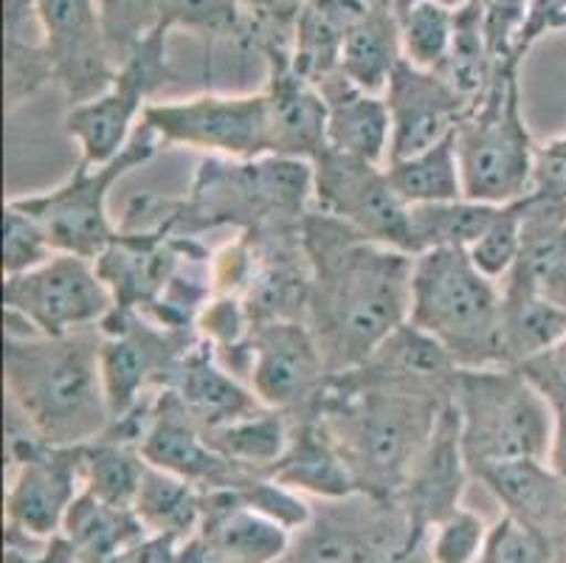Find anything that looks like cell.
I'll list each match as a JSON object with an SVG mask.
<instances>
[{
  "instance_id": "obj_1",
  "label": "cell",
  "mask_w": 566,
  "mask_h": 563,
  "mask_svg": "<svg viewBox=\"0 0 566 563\" xmlns=\"http://www.w3.org/2000/svg\"><path fill=\"white\" fill-rule=\"evenodd\" d=\"M311 293L305 322L331 375L361 366L409 322L415 257L311 209L302 223Z\"/></svg>"
},
{
  "instance_id": "obj_2",
  "label": "cell",
  "mask_w": 566,
  "mask_h": 563,
  "mask_svg": "<svg viewBox=\"0 0 566 563\" xmlns=\"http://www.w3.org/2000/svg\"><path fill=\"white\" fill-rule=\"evenodd\" d=\"M99 350V327L56 338L3 333L7 409L51 446L99 440L113 420Z\"/></svg>"
},
{
  "instance_id": "obj_3",
  "label": "cell",
  "mask_w": 566,
  "mask_h": 563,
  "mask_svg": "<svg viewBox=\"0 0 566 563\" xmlns=\"http://www.w3.org/2000/svg\"><path fill=\"white\" fill-rule=\"evenodd\" d=\"M449 403L327 380L316 417L347 462L358 493L398 502L417 453Z\"/></svg>"
},
{
  "instance_id": "obj_4",
  "label": "cell",
  "mask_w": 566,
  "mask_h": 563,
  "mask_svg": "<svg viewBox=\"0 0 566 563\" xmlns=\"http://www.w3.org/2000/svg\"><path fill=\"white\" fill-rule=\"evenodd\" d=\"M313 209V164L280 155L212 158L195 169L192 186L172 204V234L200 237L214 229L260 231L302 226Z\"/></svg>"
},
{
  "instance_id": "obj_5",
  "label": "cell",
  "mask_w": 566,
  "mask_h": 563,
  "mask_svg": "<svg viewBox=\"0 0 566 563\" xmlns=\"http://www.w3.org/2000/svg\"><path fill=\"white\" fill-rule=\"evenodd\" d=\"M409 322L434 335L460 369L502 364V285L468 251L440 248L415 257Z\"/></svg>"
},
{
  "instance_id": "obj_6",
  "label": "cell",
  "mask_w": 566,
  "mask_h": 563,
  "mask_svg": "<svg viewBox=\"0 0 566 563\" xmlns=\"http://www.w3.org/2000/svg\"><path fill=\"white\" fill-rule=\"evenodd\" d=\"M471 477L518 459H547L555 411L518 366L460 369L454 395Z\"/></svg>"
},
{
  "instance_id": "obj_7",
  "label": "cell",
  "mask_w": 566,
  "mask_h": 563,
  "mask_svg": "<svg viewBox=\"0 0 566 563\" xmlns=\"http://www.w3.org/2000/svg\"><path fill=\"white\" fill-rule=\"evenodd\" d=\"M454 138L465 198L493 206L527 198L538 144L524 118L522 62L499 65L485 100L471 107Z\"/></svg>"
},
{
  "instance_id": "obj_8",
  "label": "cell",
  "mask_w": 566,
  "mask_h": 563,
  "mask_svg": "<svg viewBox=\"0 0 566 563\" xmlns=\"http://www.w3.org/2000/svg\"><path fill=\"white\" fill-rule=\"evenodd\" d=\"M82 490V446H51L7 409V550H40L63 535Z\"/></svg>"
},
{
  "instance_id": "obj_9",
  "label": "cell",
  "mask_w": 566,
  "mask_h": 563,
  "mask_svg": "<svg viewBox=\"0 0 566 563\" xmlns=\"http://www.w3.org/2000/svg\"><path fill=\"white\" fill-rule=\"evenodd\" d=\"M161 149L156 133L142 122L116 158L96 164V167L76 164L71 178H65L60 186L49 192L12 198V204L38 217L43 229L49 231L54 251L96 260L118 234V226L111 217L113 186L142 169L144 164H150Z\"/></svg>"
},
{
  "instance_id": "obj_10",
  "label": "cell",
  "mask_w": 566,
  "mask_h": 563,
  "mask_svg": "<svg viewBox=\"0 0 566 563\" xmlns=\"http://www.w3.org/2000/svg\"><path fill=\"white\" fill-rule=\"evenodd\" d=\"M169 34L172 31H153L118 62L116 76L96 100L69 107L65 133L80 147V164L96 167L116 158L138 131L153 96L178 82L169 60Z\"/></svg>"
},
{
  "instance_id": "obj_11",
  "label": "cell",
  "mask_w": 566,
  "mask_h": 563,
  "mask_svg": "<svg viewBox=\"0 0 566 563\" xmlns=\"http://www.w3.org/2000/svg\"><path fill=\"white\" fill-rule=\"evenodd\" d=\"M9 335H71L94 330L113 313L111 288L94 260L60 254L32 271L3 277Z\"/></svg>"
},
{
  "instance_id": "obj_12",
  "label": "cell",
  "mask_w": 566,
  "mask_h": 563,
  "mask_svg": "<svg viewBox=\"0 0 566 563\" xmlns=\"http://www.w3.org/2000/svg\"><path fill=\"white\" fill-rule=\"evenodd\" d=\"M164 149L187 147L212 158L271 155L265 93H195L187 100L153 102L142 118Z\"/></svg>"
},
{
  "instance_id": "obj_13",
  "label": "cell",
  "mask_w": 566,
  "mask_h": 563,
  "mask_svg": "<svg viewBox=\"0 0 566 563\" xmlns=\"http://www.w3.org/2000/svg\"><path fill=\"white\" fill-rule=\"evenodd\" d=\"M102 378L113 420L156 392L169 389L198 333L167 330L136 310H116L99 324ZM111 420V423H113Z\"/></svg>"
},
{
  "instance_id": "obj_14",
  "label": "cell",
  "mask_w": 566,
  "mask_h": 563,
  "mask_svg": "<svg viewBox=\"0 0 566 563\" xmlns=\"http://www.w3.org/2000/svg\"><path fill=\"white\" fill-rule=\"evenodd\" d=\"M311 524L296 533L280 563H395L411 552V530L398 502L355 493L324 502Z\"/></svg>"
},
{
  "instance_id": "obj_15",
  "label": "cell",
  "mask_w": 566,
  "mask_h": 563,
  "mask_svg": "<svg viewBox=\"0 0 566 563\" xmlns=\"http://www.w3.org/2000/svg\"><path fill=\"white\" fill-rule=\"evenodd\" d=\"M313 209L358 234L409 254V209L386 164L324 149L313 161Z\"/></svg>"
},
{
  "instance_id": "obj_16",
  "label": "cell",
  "mask_w": 566,
  "mask_h": 563,
  "mask_svg": "<svg viewBox=\"0 0 566 563\" xmlns=\"http://www.w3.org/2000/svg\"><path fill=\"white\" fill-rule=\"evenodd\" d=\"M331 372L316 335L302 319L256 324L249 341L245 384L268 409L287 417L316 415Z\"/></svg>"
},
{
  "instance_id": "obj_17",
  "label": "cell",
  "mask_w": 566,
  "mask_h": 563,
  "mask_svg": "<svg viewBox=\"0 0 566 563\" xmlns=\"http://www.w3.org/2000/svg\"><path fill=\"white\" fill-rule=\"evenodd\" d=\"M43 23L54 85L69 107L96 100L116 76V60L102 25L99 0H34Z\"/></svg>"
},
{
  "instance_id": "obj_18",
  "label": "cell",
  "mask_w": 566,
  "mask_h": 563,
  "mask_svg": "<svg viewBox=\"0 0 566 563\" xmlns=\"http://www.w3.org/2000/svg\"><path fill=\"white\" fill-rule=\"evenodd\" d=\"M102 25L116 65L153 31L187 29L209 40L249 43L251 14L240 0H99Z\"/></svg>"
},
{
  "instance_id": "obj_19",
  "label": "cell",
  "mask_w": 566,
  "mask_h": 563,
  "mask_svg": "<svg viewBox=\"0 0 566 563\" xmlns=\"http://www.w3.org/2000/svg\"><path fill=\"white\" fill-rule=\"evenodd\" d=\"M468 479H471V465H468L465 446H462L460 417H457L454 403H449L423 451L417 453L398 496V504L409 521L411 546H417V541L429 535L437 521L462 508L460 502Z\"/></svg>"
},
{
  "instance_id": "obj_20",
  "label": "cell",
  "mask_w": 566,
  "mask_h": 563,
  "mask_svg": "<svg viewBox=\"0 0 566 563\" xmlns=\"http://www.w3.org/2000/svg\"><path fill=\"white\" fill-rule=\"evenodd\" d=\"M460 375V364L434 335L423 333L411 322L395 330L389 338L355 369L331 375V380L358 389H389L406 395L451 400Z\"/></svg>"
},
{
  "instance_id": "obj_21",
  "label": "cell",
  "mask_w": 566,
  "mask_h": 563,
  "mask_svg": "<svg viewBox=\"0 0 566 563\" xmlns=\"http://www.w3.org/2000/svg\"><path fill=\"white\" fill-rule=\"evenodd\" d=\"M142 453L147 465L187 479L200 490H234L256 477L254 471H245L209 446L206 431L187 415L172 389H161L156 395V409L142 440Z\"/></svg>"
},
{
  "instance_id": "obj_22",
  "label": "cell",
  "mask_w": 566,
  "mask_h": 563,
  "mask_svg": "<svg viewBox=\"0 0 566 563\" xmlns=\"http://www.w3.org/2000/svg\"><path fill=\"white\" fill-rule=\"evenodd\" d=\"M200 248L203 242L198 237L118 229L116 240L94 262L111 288L116 310L144 313L156 304L175 271Z\"/></svg>"
},
{
  "instance_id": "obj_23",
  "label": "cell",
  "mask_w": 566,
  "mask_h": 563,
  "mask_svg": "<svg viewBox=\"0 0 566 563\" xmlns=\"http://www.w3.org/2000/svg\"><path fill=\"white\" fill-rule=\"evenodd\" d=\"M384 100L392 122L389 161L409 158L457 136L462 118L471 113L437 71L415 69L409 62H400Z\"/></svg>"
},
{
  "instance_id": "obj_24",
  "label": "cell",
  "mask_w": 566,
  "mask_h": 563,
  "mask_svg": "<svg viewBox=\"0 0 566 563\" xmlns=\"http://www.w3.org/2000/svg\"><path fill=\"white\" fill-rule=\"evenodd\" d=\"M262 62L271 155L313 164L327 149V102L316 82L293 69L291 49L265 51Z\"/></svg>"
},
{
  "instance_id": "obj_25",
  "label": "cell",
  "mask_w": 566,
  "mask_h": 563,
  "mask_svg": "<svg viewBox=\"0 0 566 563\" xmlns=\"http://www.w3.org/2000/svg\"><path fill=\"white\" fill-rule=\"evenodd\" d=\"M198 535L226 563H280L296 539L280 521L249 508L237 490H206Z\"/></svg>"
},
{
  "instance_id": "obj_26",
  "label": "cell",
  "mask_w": 566,
  "mask_h": 563,
  "mask_svg": "<svg viewBox=\"0 0 566 563\" xmlns=\"http://www.w3.org/2000/svg\"><path fill=\"white\" fill-rule=\"evenodd\" d=\"M169 389L175 392L187 415L203 431L234 423L262 409V403L256 400L251 386L240 375H234L229 366L220 364L214 350L200 335L192 350L184 355Z\"/></svg>"
},
{
  "instance_id": "obj_27",
  "label": "cell",
  "mask_w": 566,
  "mask_h": 563,
  "mask_svg": "<svg viewBox=\"0 0 566 563\" xmlns=\"http://www.w3.org/2000/svg\"><path fill=\"white\" fill-rule=\"evenodd\" d=\"M482 488L504 508V513L533 526L549 544L560 546V524L566 510V482L544 459H518L482 468L473 473Z\"/></svg>"
},
{
  "instance_id": "obj_28",
  "label": "cell",
  "mask_w": 566,
  "mask_h": 563,
  "mask_svg": "<svg viewBox=\"0 0 566 563\" xmlns=\"http://www.w3.org/2000/svg\"><path fill=\"white\" fill-rule=\"evenodd\" d=\"M265 477L322 502H338L358 493L347 462L316 415L291 417V442Z\"/></svg>"
},
{
  "instance_id": "obj_29",
  "label": "cell",
  "mask_w": 566,
  "mask_h": 563,
  "mask_svg": "<svg viewBox=\"0 0 566 563\" xmlns=\"http://www.w3.org/2000/svg\"><path fill=\"white\" fill-rule=\"evenodd\" d=\"M327 102V149L373 164H389L392 122L384 96L361 91L342 74L318 82Z\"/></svg>"
},
{
  "instance_id": "obj_30",
  "label": "cell",
  "mask_w": 566,
  "mask_h": 563,
  "mask_svg": "<svg viewBox=\"0 0 566 563\" xmlns=\"http://www.w3.org/2000/svg\"><path fill=\"white\" fill-rule=\"evenodd\" d=\"M507 279L566 307V206L527 195L522 257Z\"/></svg>"
},
{
  "instance_id": "obj_31",
  "label": "cell",
  "mask_w": 566,
  "mask_h": 563,
  "mask_svg": "<svg viewBox=\"0 0 566 563\" xmlns=\"http://www.w3.org/2000/svg\"><path fill=\"white\" fill-rule=\"evenodd\" d=\"M367 3L361 0H305L291 31V65L311 82L338 74L344 43Z\"/></svg>"
},
{
  "instance_id": "obj_32",
  "label": "cell",
  "mask_w": 566,
  "mask_h": 563,
  "mask_svg": "<svg viewBox=\"0 0 566 563\" xmlns=\"http://www.w3.org/2000/svg\"><path fill=\"white\" fill-rule=\"evenodd\" d=\"M502 364L522 366L566 335V307L549 302L518 279L502 282Z\"/></svg>"
},
{
  "instance_id": "obj_33",
  "label": "cell",
  "mask_w": 566,
  "mask_h": 563,
  "mask_svg": "<svg viewBox=\"0 0 566 563\" xmlns=\"http://www.w3.org/2000/svg\"><path fill=\"white\" fill-rule=\"evenodd\" d=\"M3 71H7V113L32 100L45 85H54L51 62L45 54L43 23L34 0H3Z\"/></svg>"
},
{
  "instance_id": "obj_34",
  "label": "cell",
  "mask_w": 566,
  "mask_h": 563,
  "mask_svg": "<svg viewBox=\"0 0 566 563\" xmlns=\"http://www.w3.org/2000/svg\"><path fill=\"white\" fill-rule=\"evenodd\" d=\"M400 62L403 51L395 9H367L344 43L338 74L361 91L384 96Z\"/></svg>"
},
{
  "instance_id": "obj_35",
  "label": "cell",
  "mask_w": 566,
  "mask_h": 563,
  "mask_svg": "<svg viewBox=\"0 0 566 563\" xmlns=\"http://www.w3.org/2000/svg\"><path fill=\"white\" fill-rule=\"evenodd\" d=\"M63 535L74 544L76 563H102L150 533L136 510L113 508L82 490L65 515Z\"/></svg>"
},
{
  "instance_id": "obj_36",
  "label": "cell",
  "mask_w": 566,
  "mask_h": 563,
  "mask_svg": "<svg viewBox=\"0 0 566 563\" xmlns=\"http://www.w3.org/2000/svg\"><path fill=\"white\" fill-rule=\"evenodd\" d=\"M206 490L195 488L187 479H178L158 468H147L136 499V515L150 535H164L175 544H184L198 535L203 524Z\"/></svg>"
},
{
  "instance_id": "obj_37",
  "label": "cell",
  "mask_w": 566,
  "mask_h": 563,
  "mask_svg": "<svg viewBox=\"0 0 566 563\" xmlns=\"http://www.w3.org/2000/svg\"><path fill=\"white\" fill-rule=\"evenodd\" d=\"M499 65L482 25V12L476 0H468L465 7L457 9V29L451 40L449 56L442 60L437 74L449 82L451 91L465 102L468 107H476L485 100L488 87L496 76Z\"/></svg>"
},
{
  "instance_id": "obj_38",
  "label": "cell",
  "mask_w": 566,
  "mask_h": 563,
  "mask_svg": "<svg viewBox=\"0 0 566 563\" xmlns=\"http://www.w3.org/2000/svg\"><path fill=\"white\" fill-rule=\"evenodd\" d=\"M499 206L460 198L446 204H420L409 209V254H426L440 248L468 251L480 240Z\"/></svg>"
},
{
  "instance_id": "obj_39",
  "label": "cell",
  "mask_w": 566,
  "mask_h": 563,
  "mask_svg": "<svg viewBox=\"0 0 566 563\" xmlns=\"http://www.w3.org/2000/svg\"><path fill=\"white\" fill-rule=\"evenodd\" d=\"M147 459L142 448L133 442L116 440L102 434L99 440L82 446V482L85 493L96 496L99 502L113 508H136L138 490H142Z\"/></svg>"
},
{
  "instance_id": "obj_40",
  "label": "cell",
  "mask_w": 566,
  "mask_h": 563,
  "mask_svg": "<svg viewBox=\"0 0 566 563\" xmlns=\"http://www.w3.org/2000/svg\"><path fill=\"white\" fill-rule=\"evenodd\" d=\"M206 440L214 451L245 471L268 473V468L285 453L291 442V417L262 406L254 415L209 428Z\"/></svg>"
},
{
  "instance_id": "obj_41",
  "label": "cell",
  "mask_w": 566,
  "mask_h": 563,
  "mask_svg": "<svg viewBox=\"0 0 566 563\" xmlns=\"http://www.w3.org/2000/svg\"><path fill=\"white\" fill-rule=\"evenodd\" d=\"M386 173H389V180H392L400 198L409 206L446 204V200L465 198L454 136L423 149V153L389 161Z\"/></svg>"
},
{
  "instance_id": "obj_42",
  "label": "cell",
  "mask_w": 566,
  "mask_h": 563,
  "mask_svg": "<svg viewBox=\"0 0 566 563\" xmlns=\"http://www.w3.org/2000/svg\"><path fill=\"white\" fill-rule=\"evenodd\" d=\"M400 29L403 62L423 71H437L449 56L457 29V9L437 0H415L395 9Z\"/></svg>"
},
{
  "instance_id": "obj_43",
  "label": "cell",
  "mask_w": 566,
  "mask_h": 563,
  "mask_svg": "<svg viewBox=\"0 0 566 563\" xmlns=\"http://www.w3.org/2000/svg\"><path fill=\"white\" fill-rule=\"evenodd\" d=\"M524 206H527V198L499 206L488 229L480 234V240L468 248V257H471L473 265L499 285L511 277L518 257H522Z\"/></svg>"
},
{
  "instance_id": "obj_44",
  "label": "cell",
  "mask_w": 566,
  "mask_h": 563,
  "mask_svg": "<svg viewBox=\"0 0 566 563\" xmlns=\"http://www.w3.org/2000/svg\"><path fill=\"white\" fill-rule=\"evenodd\" d=\"M54 254L56 251L51 246L49 231L43 229L38 217L7 200L3 206V277L32 271Z\"/></svg>"
},
{
  "instance_id": "obj_45",
  "label": "cell",
  "mask_w": 566,
  "mask_h": 563,
  "mask_svg": "<svg viewBox=\"0 0 566 563\" xmlns=\"http://www.w3.org/2000/svg\"><path fill=\"white\" fill-rule=\"evenodd\" d=\"M491 526L482 515L468 508L437 521L429 530V561L431 563H480L485 552Z\"/></svg>"
},
{
  "instance_id": "obj_46",
  "label": "cell",
  "mask_w": 566,
  "mask_h": 563,
  "mask_svg": "<svg viewBox=\"0 0 566 563\" xmlns=\"http://www.w3.org/2000/svg\"><path fill=\"white\" fill-rule=\"evenodd\" d=\"M553 555L555 546L542 533L504 513L488 533L480 563H549Z\"/></svg>"
},
{
  "instance_id": "obj_47",
  "label": "cell",
  "mask_w": 566,
  "mask_h": 563,
  "mask_svg": "<svg viewBox=\"0 0 566 563\" xmlns=\"http://www.w3.org/2000/svg\"><path fill=\"white\" fill-rule=\"evenodd\" d=\"M482 12V25L496 62L518 60L516 40L527 20L530 0H476ZM522 62V60H518Z\"/></svg>"
},
{
  "instance_id": "obj_48",
  "label": "cell",
  "mask_w": 566,
  "mask_h": 563,
  "mask_svg": "<svg viewBox=\"0 0 566 563\" xmlns=\"http://www.w3.org/2000/svg\"><path fill=\"white\" fill-rule=\"evenodd\" d=\"M533 198L542 200H566V133L535 147L533 167Z\"/></svg>"
},
{
  "instance_id": "obj_49",
  "label": "cell",
  "mask_w": 566,
  "mask_h": 563,
  "mask_svg": "<svg viewBox=\"0 0 566 563\" xmlns=\"http://www.w3.org/2000/svg\"><path fill=\"white\" fill-rule=\"evenodd\" d=\"M518 369L542 389V395L547 397L553 406H566V335L555 344V347L530 358L527 364H522Z\"/></svg>"
},
{
  "instance_id": "obj_50",
  "label": "cell",
  "mask_w": 566,
  "mask_h": 563,
  "mask_svg": "<svg viewBox=\"0 0 566 563\" xmlns=\"http://www.w3.org/2000/svg\"><path fill=\"white\" fill-rule=\"evenodd\" d=\"M566 29V0H530L527 20L522 25V34L516 40V56L524 62L544 34Z\"/></svg>"
},
{
  "instance_id": "obj_51",
  "label": "cell",
  "mask_w": 566,
  "mask_h": 563,
  "mask_svg": "<svg viewBox=\"0 0 566 563\" xmlns=\"http://www.w3.org/2000/svg\"><path fill=\"white\" fill-rule=\"evenodd\" d=\"M240 7L260 25L280 31H293V20L305 7V0H240Z\"/></svg>"
},
{
  "instance_id": "obj_52",
  "label": "cell",
  "mask_w": 566,
  "mask_h": 563,
  "mask_svg": "<svg viewBox=\"0 0 566 563\" xmlns=\"http://www.w3.org/2000/svg\"><path fill=\"white\" fill-rule=\"evenodd\" d=\"M175 555H178V544L172 539L144 535L136 544L125 546V550L116 552V555L102 563H175Z\"/></svg>"
},
{
  "instance_id": "obj_53",
  "label": "cell",
  "mask_w": 566,
  "mask_h": 563,
  "mask_svg": "<svg viewBox=\"0 0 566 563\" xmlns=\"http://www.w3.org/2000/svg\"><path fill=\"white\" fill-rule=\"evenodd\" d=\"M7 563H76V550L65 535H56L40 550H7Z\"/></svg>"
},
{
  "instance_id": "obj_54",
  "label": "cell",
  "mask_w": 566,
  "mask_h": 563,
  "mask_svg": "<svg viewBox=\"0 0 566 563\" xmlns=\"http://www.w3.org/2000/svg\"><path fill=\"white\" fill-rule=\"evenodd\" d=\"M555 423H553V440H549V451L544 462L558 473L566 482V406H553Z\"/></svg>"
},
{
  "instance_id": "obj_55",
  "label": "cell",
  "mask_w": 566,
  "mask_h": 563,
  "mask_svg": "<svg viewBox=\"0 0 566 563\" xmlns=\"http://www.w3.org/2000/svg\"><path fill=\"white\" fill-rule=\"evenodd\" d=\"M175 563H226L223 557L214 555L206 541L200 535H192L189 541L178 544V555H175Z\"/></svg>"
},
{
  "instance_id": "obj_56",
  "label": "cell",
  "mask_w": 566,
  "mask_h": 563,
  "mask_svg": "<svg viewBox=\"0 0 566 563\" xmlns=\"http://www.w3.org/2000/svg\"><path fill=\"white\" fill-rule=\"evenodd\" d=\"M406 3H415V0H398V7L395 9L406 7ZM437 3H446V7H451V9H460V7H465L468 0H437Z\"/></svg>"
},
{
  "instance_id": "obj_57",
  "label": "cell",
  "mask_w": 566,
  "mask_h": 563,
  "mask_svg": "<svg viewBox=\"0 0 566 563\" xmlns=\"http://www.w3.org/2000/svg\"><path fill=\"white\" fill-rule=\"evenodd\" d=\"M361 3H367L369 9H395L398 7V0H361Z\"/></svg>"
},
{
  "instance_id": "obj_58",
  "label": "cell",
  "mask_w": 566,
  "mask_h": 563,
  "mask_svg": "<svg viewBox=\"0 0 566 563\" xmlns=\"http://www.w3.org/2000/svg\"><path fill=\"white\" fill-rule=\"evenodd\" d=\"M549 563H566V546H560V550H555L553 561H549Z\"/></svg>"
},
{
  "instance_id": "obj_59",
  "label": "cell",
  "mask_w": 566,
  "mask_h": 563,
  "mask_svg": "<svg viewBox=\"0 0 566 563\" xmlns=\"http://www.w3.org/2000/svg\"><path fill=\"white\" fill-rule=\"evenodd\" d=\"M560 546H566V510H564V524H560Z\"/></svg>"
},
{
  "instance_id": "obj_60",
  "label": "cell",
  "mask_w": 566,
  "mask_h": 563,
  "mask_svg": "<svg viewBox=\"0 0 566 563\" xmlns=\"http://www.w3.org/2000/svg\"><path fill=\"white\" fill-rule=\"evenodd\" d=\"M564 206H566V200H564Z\"/></svg>"
}]
</instances>
